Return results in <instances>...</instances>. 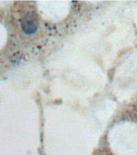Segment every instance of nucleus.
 Returning a JSON list of instances; mask_svg holds the SVG:
<instances>
[{"instance_id":"nucleus-1","label":"nucleus","mask_w":137,"mask_h":155,"mask_svg":"<svg viewBox=\"0 0 137 155\" xmlns=\"http://www.w3.org/2000/svg\"><path fill=\"white\" fill-rule=\"evenodd\" d=\"M22 28L27 34H32L37 30V25L36 22L31 19H24L22 21Z\"/></svg>"}]
</instances>
